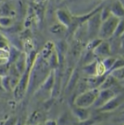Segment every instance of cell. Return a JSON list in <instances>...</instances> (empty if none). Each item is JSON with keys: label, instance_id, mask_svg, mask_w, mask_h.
Masks as SVG:
<instances>
[{"label": "cell", "instance_id": "9a60e30c", "mask_svg": "<svg viewBox=\"0 0 124 125\" xmlns=\"http://www.w3.org/2000/svg\"><path fill=\"white\" fill-rule=\"evenodd\" d=\"M62 1V0H56L57 2H60V1Z\"/></svg>", "mask_w": 124, "mask_h": 125}, {"label": "cell", "instance_id": "30bf717a", "mask_svg": "<svg viewBox=\"0 0 124 125\" xmlns=\"http://www.w3.org/2000/svg\"><path fill=\"white\" fill-rule=\"evenodd\" d=\"M116 59H117L116 57H113V56H108V57H106V58L102 59V62L104 64V65H105V68H106V70H107V71L108 73H110L112 70V69H113V66H114V64L115 63Z\"/></svg>", "mask_w": 124, "mask_h": 125}, {"label": "cell", "instance_id": "52a82bcc", "mask_svg": "<svg viewBox=\"0 0 124 125\" xmlns=\"http://www.w3.org/2000/svg\"><path fill=\"white\" fill-rule=\"evenodd\" d=\"M110 9L113 15L121 19L124 18V7L119 0H115L110 6Z\"/></svg>", "mask_w": 124, "mask_h": 125}, {"label": "cell", "instance_id": "8992f818", "mask_svg": "<svg viewBox=\"0 0 124 125\" xmlns=\"http://www.w3.org/2000/svg\"><path fill=\"white\" fill-rule=\"evenodd\" d=\"M124 102V93H120L119 94H116L107 104H105L102 107V109H104V111H113L115 108H118Z\"/></svg>", "mask_w": 124, "mask_h": 125}, {"label": "cell", "instance_id": "6da1fadb", "mask_svg": "<svg viewBox=\"0 0 124 125\" xmlns=\"http://www.w3.org/2000/svg\"><path fill=\"white\" fill-rule=\"evenodd\" d=\"M120 20L121 18L112 15L108 18L102 21L99 31L98 38L102 40H107L112 38Z\"/></svg>", "mask_w": 124, "mask_h": 125}, {"label": "cell", "instance_id": "7a4b0ae2", "mask_svg": "<svg viewBox=\"0 0 124 125\" xmlns=\"http://www.w3.org/2000/svg\"><path fill=\"white\" fill-rule=\"evenodd\" d=\"M99 89H92L88 92H86L77 97L75 100V104L77 107L80 108H85L91 106L92 104L95 103L99 94Z\"/></svg>", "mask_w": 124, "mask_h": 125}, {"label": "cell", "instance_id": "8fae6325", "mask_svg": "<svg viewBox=\"0 0 124 125\" xmlns=\"http://www.w3.org/2000/svg\"><path fill=\"white\" fill-rule=\"evenodd\" d=\"M114 78H115L118 81H121L124 79V67H121L115 70H113L110 72Z\"/></svg>", "mask_w": 124, "mask_h": 125}, {"label": "cell", "instance_id": "5bb4252c", "mask_svg": "<svg viewBox=\"0 0 124 125\" xmlns=\"http://www.w3.org/2000/svg\"><path fill=\"white\" fill-rule=\"evenodd\" d=\"M119 1H120V2L122 4V5L124 7V0H119Z\"/></svg>", "mask_w": 124, "mask_h": 125}, {"label": "cell", "instance_id": "7c38bea8", "mask_svg": "<svg viewBox=\"0 0 124 125\" xmlns=\"http://www.w3.org/2000/svg\"><path fill=\"white\" fill-rule=\"evenodd\" d=\"M1 24L4 26H9L12 24V19L7 16H2L1 18Z\"/></svg>", "mask_w": 124, "mask_h": 125}, {"label": "cell", "instance_id": "277c9868", "mask_svg": "<svg viewBox=\"0 0 124 125\" xmlns=\"http://www.w3.org/2000/svg\"><path fill=\"white\" fill-rule=\"evenodd\" d=\"M92 51L94 56L105 59L106 57L110 56L112 53V47L108 41L102 40Z\"/></svg>", "mask_w": 124, "mask_h": 125}, {"label": "cell", "instance_id": "4fadbf2b", "mask_svg": "<svg viewBox=\"0 0 124 125\" xmlns=\"http://www.w3.org/2000/svg\"><path fill=\"white\" fill-rule=\"evenodd\" d=\"M119 83H120L123 87H124V80H122V81H119Z\"/></svg>", "mask_w": 124, "mask_h": 125}, {"label": "cell", "instance_id": "3957f363", "mask_svg": "<svg viewBox=\"0 0 124 125\" xmlns=\"http://www.w3.org/2000/svg\"><path fill=\"white\" fill-rule=\"evenodd\" d=\"M102 22V20L100 12H96L88 18L87 21V31L90 37H93V39H95V37H98Z\"/></svg>", "mask_w": 124, "mask_h": 125}, {"label": "cell", "instance_id": "ba28073f", "mask_svg": "<svg viewBox=\"0 0 124 125\" xmlns=\"http://www.w3.org/2000/svg\"><path fill=\"white\" fill-rule=\"evenodd\" d=\"M56 16L59 22L63 26L66 27L70 26L72 23V18L70 15L64 10H58L56 12Z\"/></svg>", "mask_w": 124, "mask_h": 125}, {"label": "cell", "instance_id": "2e32d148", "mask_svg": "<svg viewBox=\"0 0 124 125\" xmlns=\"http://www.w3.org/2000/svg\"><path fill=\"white\" fill-rule=\"evenodd\" d=\"M123 39H124V37H123Z\"/></svg>", "mask_w": 124, "mask_h": 125}, {"label": "cell", "instance_id": "9c48e42d", "mask_svg": "<svg viewBox=\"0 0 124 125\" xmlns=\"http://www.w3.org/2000/svg\"><path fill=\"white\" fill-rule=\"evenodd\" d=\"M124 35V18H121L112 38H123Z\"/></svg>", "mask_w": 124, "mask_h": 125}, {"label": "cell", "instance_id": "5b68a950", "mask_svg": "<svg viewBox=\"0 0 124 125\" xmlns=\"http://www.w3.org/2000/svg\"><path fill=\"white\" fill-rule=\"evenodd\" d=\"M115 95L116 94H115L114 91L111 89H102V91L99 92V96H98L95 103H97L96 105L99 106L103 107L105 104H107Z\"/></svg>", "mask_w": 124, "mask_h": 125}]
</instances>
